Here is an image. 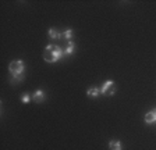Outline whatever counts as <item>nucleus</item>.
Instances as JSON below:
<instances>
[{"label":"nucleus","mask_w":156,"mask_h":150,"mask_svg":"<svg viewBox=\"0 0 156 150\" xmlns=\"http://www.w3.org/2000/svg\"><path fill=\"white\" fill-rule=\"evenodd\" d=\"M9 72H10V82L11 84H18L25 78V63L23 60H13L9 64Z\"/></svg>","instance_id":"nucleus-1"},{"label":"nucleus","mask_w":156,"mask_h":150,"mask_svg":"<svg viewBox=\"0 0 156 150\" xmlns=\"http://www.w3.org/2000/svg\"><path fill=\"white\" fill-rule=\"evenodd\" d=\"M64 57V50L58 45L50 43L45 47V53H43V59L46 63H57Z\"/></svg>","instance_id":"nucleus-2"},{"label":"nucleus","mask_w":156,"mask_h":150,"mask_svg":"<svg viewBox=\"0 0 156 150\" xmlns=\"http://www.w3.org/2000/svg\"><path fill=\"white\" fill-rule=\"evenodd\" d=\"M99 89H101V95L113 96L114 93H116V84H114V81H112V79H107Z\"/></svg>","instance_id":"nucleus-3"},{"label":"nucleus","mask_w":156,"mask_h":150,"mask_svg":"<svg viewBox=\"0 0 156 150\" xmlns=\"http://www.w3.org/2000/svg\"><path fill=\"white\" fill-rule=\"evenodd\" d=\"M48 36H49V38H50L52 40H57V39H62V38H63V33L60 32L58 29H56V28H49Z\"/></svg>","instance_id":"nucleus-4"},{"label":"nucleus","mask_w":156,"mask_h":150,"mask_svg":"<svg viewBox=\"0 0 156 150\" xmlns=\"http://www.w3.org/2000/svg\"><path fill=\"white\" fill-rule=\"evenodd\" d=\"M34 100H35V103H43V101L46 100L45 92H43L42 89H38V90H35V93H34Z\"/></svg>","instance_id":"nucleus-5"},{"label":"nucleus","mask_w":156,"mask_h":150,"mask_svg":"<svg viewBox=\"0 0 156 150\" xmlns=\"http://www.w3.org/2000/svg\"><path fill=\"white\" fill-rule=\"evenodd\" d=\"M144 121H145V124H148V125L155 124V122H156V114L153 113L152 110H151L149 113H146V114H145V117H144Z\"/></svg>","instance_id":"nucleus-6"},{"label":"nucleus","mask_w":156,"mask_h":150,"mask_svg":"<svg viewBox=\"0 0 156 150\" xmlns=\"http://www.w3.org/2000/svg\"><path fill=\"white\" fill-rule=\"evenodd\" d=\"M87 96L91 99H96L101 96V89L99 88H95V86H92V88H89L87 90Z\"/></svg>","instance_id":"nucleus-7"},{"label":"nucleus","mask_w":156,"mask_h":150,"mask_svg":"<svg viewBox=\"0 0 156 150\" xmlns=\"http://www.w3.org/2000/svg\"><path fill=\"white\" fill-rule=\"evenodd\" d=\"M74 52H75V43H74V40H68L67 46H66V49H64V56H71Z\"/></svg>","instance_id":"nucleus-8"},{"label":"nucleus","mask_w":156,"mask_h":150,"mask_svg":"<svg viewBox=\"0 0 156 150\" xmlns=\"http://www.w3.org/2000/svg\"><path fill=\"white\" fill-rule=\"evenodd\" d=\"M109 149L110 150H123V143L117 139L110 140V142H109Z\"/></svg>","instance_id":"nucleus-9"},{"label":"nucleus","mask_w":156,"mask_h":150,"mask_svg":"<svg viewBox=\"0 0 156 150\" xmlns=\"http://www.w3.org/2000/svg\"><path fill=\"white\" fill-rule=\"evenodd\" d=\"M63 39H66L68 42V40H73V29L71 28H67V29L63 31Z\"/></svg>","instance_id":"nucleus-10"},{"label":"nucleus","mask_w":156,"mask_h":150,"mask_svg":"<svg viewBox=\"0 0 156 150\" xmlns=\"http://www.w3.org/2000/svg\"><path fill=\"white\" fill-rule=\"evenodd\" d=\"M20 100H21V103H24V104H28L29 101H31V95L25 92V93L21 95V99H20Z\"/></svg>","instance_id":"nucleus-11"},{"label":"nucleus","mask_w":156,"mask_h":150,"mask_svg":"<svg viewBox=\"0 0 156 150\" xmlns=\"http://www.w3.org/2000/svg\"><path fill=\"white\" fill-rule=\"evenodd\" d=\"M152 111H153V113H155V114H156V107H155V108H153V110H152Z\"/></svg>","instance_id":"nucleus-12"}]
</instances>
